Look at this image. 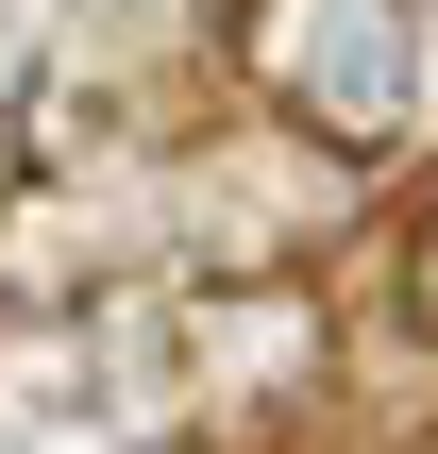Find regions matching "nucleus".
<instances>
[{
	"label": "nucleus",
	"mask_w": 438,
	"mask_h": 454,
	"mask_svg": "<svg viewBox=\"0 0 438 454\" xmlns=\"http://www.w3.org/2000/svg\"><path fill=\"white\" fill-rule=\"evenodd\" d=\"M405 337H438V219L405 236Z\"/></svg>",
	"instance_id": "nucleus-1"
}]
</instances>
